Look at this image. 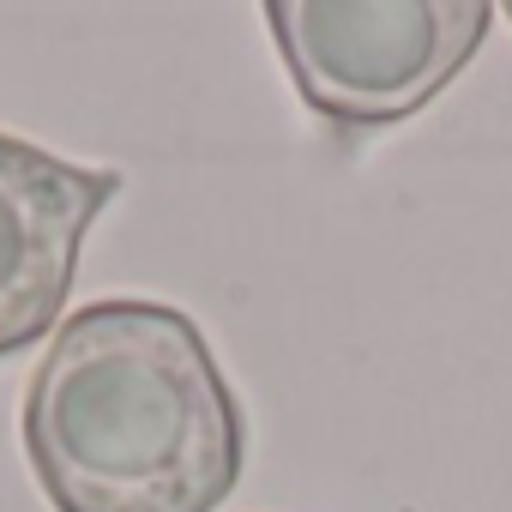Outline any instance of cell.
<instances>
[{
    "instance_id": "1",
    "label": "cell",
    "mask_w": 512,
    "mask_h": 512,
    "mask_svg": "<svg viewBox=\"0 0 512 512\" xmlns=\"http://www.w3.org/2000/svg\"><path fill=\"white\" fill-rule=\"evenodd\" d=\"M19 440L55 512H217L247 458L241 404L169 302H91L31 368Z\"/></svg>"
},
{
    "instance_id": "3",
    "label": "cell",
    "mask_w": 512,
    "mask_h": 512,
    "mask_svg": "<svg viewBox=\"0 0 512 512\" xmlns=\"http://www.w3.org/2000/svg\"><path fill=\"white\" fill-rule=\"evenodd\" d=\"M121 181V169H85L19 133H0V362L55 332L85 235Z\"/></svg>"
},
{
    "instance_id": "2",
    "label": "cell",
    "mask_w": 512,
    "mask_h": 512,
    "mask_svg": "<svg viewBox=\"0 0 512 512\" xmlns=\"http://www.w3.org/2000/svg\"><path fill=\"white\" fill-rule=\"evenodd\" d=\"M482 0H272L266 25L296 97L338 133L428 109L482 49Z\"/></svg>"
},
{
    "instance_id": "4",
    "label": "cell",
    "mask_w": 512,
    "mask_h": 512,
    "mask_svg": "<svg viewBox=\"0 0 512 512\" xmlns=\"http://www.w3.org/2000/svg\"><path fill=\"white\" fill-rule=\"evenodd\" d=\"M506 19H512V7H506Z\"/></svg>"
}]
</instances>
